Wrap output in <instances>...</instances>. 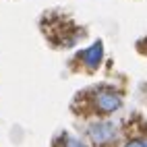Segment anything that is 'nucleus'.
Instances as JSON below:
<instances>
[{"mask_svg":"<svg viewBox=\"0 0 147 147\" xmlns=\"http://www.w3.org/2000/svg\"><path fill=\"white\" fill-rule=\"evenodd\" d=\"M87 135H89V139H91L93 145L106 147V145L118 141L120 129H118V124L112 122V120H97V122H91L89 124Z\"/></svg>","mask_w":147,"mask_h":147,"instance_id":"1","label":"nucleus"},{"mask_svg":"<svg viewBox=\"0 0 147 147\" xmlns=\"http://www.w3.org/2000/svg\"><path fill=\"white\" fill-rule=\"evenodd\" d=\"M93 106L100 114H114L122 108V95L114 89H100L93 97Z\"/></svg>","mask_w":147,"mask_h":147,"instance_id":"2","label":"nucleus"},{"mask_svg":"<svg viewBox=\"0 0 147 147\" xmlns=\"http://www.w3.org/2000/svg\"><path fill=\"white\" fill-rule=\"evenodd\" d=\"M81 60H83V64L89 68V71H95V68L102 64V60H104V46H102V42H95L93 46L87 48V50H83L81 52Z\"/></svg>","mask_w":147,"mask_h":147,"instance_id":"3","label":"nucleus"},{"mask_svg":"<svg viewBox=\"0 0 147 147\" xmlns=\"http://www.w3.org/2000/svg\"><path fill=\"white\" fill-rule=\"evenodd\" d=\"M64 147H87V145H85L81 139H77V137H66Z\"/></svg>","mask_w":147,"mask_h":147,"instance_id":"4","label":"nucleus"},{"mask_svg":"<svg viewBox=\"0 0 147 147\" xmlns=\"http://www.w3.org/2000/svg\"><path fill=\"white\" fill-rule=\"evenodd\" d=\"M122 147H147V137H141V139H133L129 143H124Z\"/></svg>","mask_w":147,"mask_h":147,"instance_id":"5","label":"nucleus"}]
</instances>
